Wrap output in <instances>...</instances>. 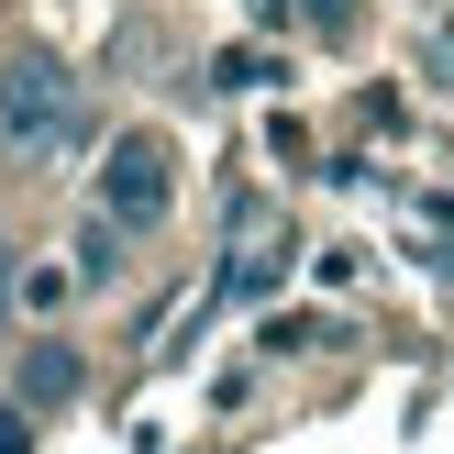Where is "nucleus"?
Instances as JSON below:
<instances>
[{"mask_svg":"<svg viewBox=\"0 0 454 454\" xmlns=\"http://www.w3.org/2000/svg\"><path fill=\"white\" fill-rule=\"evenodd\" d=\"M89 89L78 67L56 56V44H22V56H0V155L12 167H67V155H89Z\"/></svg>","mask_w":454,"mask_h":454,"instance_id":"1","label":"nucleus"},{"mask_svg":"<svg viewBox=\"0 0 454 454\" xmlns=\"http://www.w3.org/2000/svg\"><path fill=\"white\" fill-rule=\"evenodd\" d=\"M89 211H111L122 233H155V222L177 211V145L155 122H122L100 145V177H89Z\"/></svg>","mask_w":454,"mask_h":454,"instance_id":"2","label":"nucleus"},{"mask_svg":"<svg viewBox=\"0 0 454 454\" xmlns=\"http://www.w3.org/2000/svg\"><path fill=\"white\" fill-rule=\"evenodd\" d=\"M0 366H12L0 388H12L34 421H56V411H78V399H89V355L67 344V333H22V344L0 355Z\"/></svg>","mask_w":454,"mask_h":454,"instance_id":"3","label":"nucleus"},{"mask_svg":"<svg viewBox=\"0 0 454 454\" xmlns=\"http://www.w3.org/2000/svg\"><path fill=\"white\" fill-rule=\"evenodd\" d=\"M122 244H133L122 222L89 211V222H78V288H111V278H122Z\"/></svg>","mask_w":454,"mask_h":454,"instance_id":"4","label":"nucleus"},{"mask_svg":"<svg viewBox=\"0 0 454 454\" xmlns=\"http://www.w3.org/2000/svg\"><path fill=\"white\" fill-rule=\"evenodd\" d=\"M12 322H22V244H12V233H0V355H12V344H22V333H12Z\"/></svg>","mask_w":454,"mask_h":454,"instance_id":"5","label":"nucleus"},{"mask_svg":"<svg viewBox=\"0 0 454 454\" xmlns=\"http://www.w3.org/2000/svg\"><path fill=\"white\" fill-rule=\"evenodd\" d=\"M0 454H34V411H22L12 388H0Z\"/></svg>","mask_w":454,"mask_h":454,"instance_id":"6","label":"nucleus"}]
</instances>
